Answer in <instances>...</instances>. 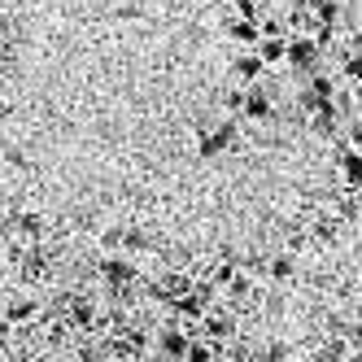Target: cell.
Here are the masks:
<instances>
[{
  "instance_id": "obj_1",
  "label": "cell",
  "mask_w": 362,
  "mask_h": 362,
  "mask_svg": "<svg viewBox=\"0 0 362 362\" xmlns=\"http://www.w3.org/2000/svg\"><path fill=\"white\" fill-rule=\"evenodd\" d=\"M231 140H236V122H218V127H210V132H201V136H197V158L214 162L218 153L231 148Z\"/></svg>"
},
{
  "instance_id": "obj_2",
  "label": "cell",
  "mask_w": 362,
  "mask_h": 362,
  "mask_svg": "<svg viewBox=\"0 0 362 362\" xmlns=\"http://www.w3.org/2000/svg\"><path fill=\"white\" fill-rule=\"evenodd\" d=\"M288 66H297V70H315V66H319V40H315V35L288 40Z\"/></svg>"
},
{
  "instance_id": "obj_3",
  "label": "cell",
  "mask_w": 362,
  "mask_h": 362,
  "mask_svg": "<svg viewBox=\"0 0 362 362\" xmlns=\"http://www.w3.org/2000/svg\"><path fill=\"white\" fill-rule=\"evenodd\" d=\"M100 279H105L110 288H122V284H132V279H136L132 257H105V262H100Z\"/></svg>"
},
{
  "instance_id": "obj_4",
  "label": "cell",
  "mask_w": 362,
  "mask_h": 362,
  "mask_svg": "<svg viewBox=\"0 0 362 362\" xmlns=\"http://www.w3.org/2000/svg\"><path fill=\"white\" fill-rule=\"evenodd\" d=\"M231 74H236L240 83H257V79L267 74V62L257 57V53H240L236 62H231Z\"/></svg>"
},
{
  "instance_id": "obj_5",
  "label": "cell",
  "mask_w": 362,
  "mask_h": 362,
  "mask_svg": "<svg viewBox=\"0 0 362 362\" xmlns=\"http://www.w3.org/2000/svg\"><path fill=\"white\" fill-rule=\"evenodd\" d=\"M271 114H275L271 96H267L262 88H249V96H245V118H249V122H267Z\"/></svg>"
},
{
  "instance_id": "obj_6",
  "label": "cell",
  "mask_w": 362,
  "mask_h": 362,
  "mask_svg": "<svg viewBox=\"0 0 362 362\" xmlns=\"http://www.w3.org/2000/svg\"><path fill=\"white\" fill-rule=\"evenodd\" d=\"M257 57H262L267 66L288 62V40H279V35H262V44H257Z\"/></svg>"
},
{
  "instance_id": "obj_7",
  "label": "cell",
  "mask_w": 362,
  "mask_h": 362,
  "mask_svg": "<svg viewBox=\"0 0 362 362\" xmlns=\"http://www.w3.org/2000/svg\"><path fill=\"white\" fill-rule=\"evenodd\" d=\"M27 319H35V297H9L5 301V323L13 327V323H27Z\"/></svg>"
},
{
  "instance_id": "obj_8",
  "label": "cell",
  "mask_w": 362,
  "mask_h": 362,
  "mask_svg": "<svg viewBox=\"0 0 362 362\" xmlns=\"http://www.w3.org/2000/svg\"><path fill=\"white\" fill-rule=\"evenodd\" d=\"M231 40H236V44H262V22H257V18L231 22Z\"/></svg>"
},
{
  "instance_id": "obj_9",
  "label": "cell",
  "mask_w": 362,
  "mask_h": 362,
  "mask_svg": "<svg viewBox=\"0 0 362 362\" xmlns=\"http://www.w3.org/2000/svg\"><path fill=\"white\" fill-rule=\"evenodd\" d=\"M310 236H315L319 245H341V218H336V214H323Z\"/></svg>"
},
{
  "instance_id": "obj_10",
  "label": "cell",
  "mask_w": 362,
  "mask_h": 362,
  "mask_svg": "<svg viewBox=\"0 0 362 362\" xmlns=\"http://www.w3.org/2000/svg\"><path fill=\"white\" fill-rule=\"evenodd\" d=\"M341 175H345V184H349V188H362V148H345Z\"/></svg>"
},
{
  "instance_id": "obj_11",
  "label": "cell",
  "mask_w": 362,
  "mask_h": 362,
  "mask_svg": "<svg viewBox=\"0 0 362 362\" xmlns=\"http://www.w3.org/2000/svg\"><path fill=\"white\" fill-rule=\"evenodd\" d=\"M267 275H271L275 284H288V279L297 275V257H293V253H279V257H271V262H267Z\"/></svg>"
},
{
  "instance_id": "obj_12",
  "label": "cell",
  "mask_w": 362,
  "mask_h": 362,
  "mask_svg": "<svg viewBox=\"0 0 362 362\" xmlns=\"http://www.w3.org/2000/svg\"><path fill=\"white\" fill-rule=\"evenodd\" d=\"M188 345H192V336L188 332H162V354L166 358H188Z\"/></svg>"
},
{
  "instance_id": "obj_13",
  "label": "cell",
  "mask_w": 362,
  "mask_h": 362,
  "mask_svg": "<svg viewBox=\"0 0 362 362\" xmlns=\"http://www.w3.org/2000/svg\"><path fill=\"white\" fill-rule=\"evenodd\" d=\"M13 231H18V240L35 245L40 231H44V218H40V214H18V218H13Z\"/></svg>"
},
{
  "instance_id": "obj_14",
  "label": "cell",
  "mask_w": 362,
  "mask_h": 362,
  "mask_svg": "<svg viewBox=\"0 0 362 362\" xmlns=\"http://www.w3.org/2000/svg\"><path fill=\"white\" fill-rule=\"evenodd\" d=\"M70 323H74V327H92V323H96V305H92L88 297H79V301L70 305Z\"/></svg>"
},
{
  "instance_id": "obj_15",
  "label": "cell",
  "mask_w": 362,
  "mask_h": 362,
  "mask_svg": "<svg viewBox=\"0 0 362 362\" xmlns=\"http://www.w3.org/2000/svg\"><path fill=\"white\" fill-rule=\"evenodd\" d=\"M184 362H214V345H210V336H197V341L188 345V358Z\"/></svg>"
},
{
  "instance_id": "obj_16",
  "label": "cell",
  "mask_w": 362,
  "mask_h": 362,
  "mask_svg": "<svg viewBox=\"0 0 362 362\" xmlns=\"http://www.w3.org/2000/svg\"><path fill=\"white\" fill-rule=\"evenodd\" d=\"M231 332H236V323L223 319V315H210V319H205V336H210V341H218V336H231Z\"/></svg>"
},
{
  "instance_id": "obj_17",
  "label": "cell",
  "mask_w": 362,
  "mask_h": 362,
  "mask_svg": "<svg viewBox=\"0 0 362 362\" xmlns=\"http://www.w3.org/2000/svg\"><path fill=\"white\" fill-rule=\"evenodd\" d=\"M262 358H267V362H284V358H288V345H284V341H271V345L262 349Z\"/></svg>"
},
{
  "instance_id": "obj_18",
  "label": "cell",
  "mask_w": 362,
  "mask_h": 362,
  "mask_svg": "<svg viewBox=\"0 0 362 362\" xmlns=\"http://www.w3.org/2000/svg\"><path fill=\"white\" fill-rule=\"evenodd\" d=\"M345 74H349V79H358V83H362V48H358V53H354V57L345 62Z\"/></svg>"
},
{
  "instance_id": "obj_19",
  "label": "cell",
  "mask_w": 362,
  "mask_h": 362,
  "mask_svg": "<svg viewBox=\"0 0 362 362\" xmlns=\"http://www.w3.org/2000/svg\"><path fill=\"white\" fill-rule=\"evenodd\" d=\"M122 249H136V253H140V249H148L144 231H127V245H122Z\"/></svg>"
},
{
  "instance_id": "obj_20",
  "label": "cell",
  "mask_w": 362,
  "mask_h": 362,
  "mask_svg": "<svg viewBox=\"0 0 362 362\" xmlns=\"http://www.w3.org/2000/svg\"><path fill=\"white\" fill-rule=\"evenodd\" d=\"M349 148H362V118L349 127Z\"/></svg>"
},
{
  "instance_id": "obj_21",
  "label": "cell",
  "mask_w": 362,
  "mask_h": 362,
  "mask_svg": "<svg viewBox=\"0 0 362 362\" xmlns=\"http://www.w3.org/2000/svg\"><path fill=\"white\" fill-rule=\"evenodd\" d=\"M349 341H354V345H358V349H362V319H358V323H354V332H349Z\"/></svg>"
},
{
  "instance_id": "obj_22",
  "label": "cell",
  "mask_w": 362,
  "mask_h": 362,
  "mask_svg": "<svg viewBox=\"0 0 362 362\" xmlns=\"http://www.w3.org/2000/svg\"><path fill=\"white\" fill-rule=\"evenodd\" d=\"M354 110H358V114H362V83H358V88H354Z\"/></svg>"
},
{
  "instance_id": "obj_23",
  "label": "cell",
  "mask_w": 362,
  "mask_h": 362,
  "mask_svg": "<svg viewBox=\"0 0 362 362\" xmlns=\"http://www.w3.org/2000/svg\"><path fill=\"white\" fill-rule=\"evenodd\" d=\"M354 218H358V223H362V192H358V210H354Z\"/></svg>"
},
{
  "instance_id": "obj_24",
  "label": "cell",
  "mask_w": 362,
  "mask_h": 362,
  "mask_svg": "<svg viewBox=\"0 0 362 362\" xmlns=\"http://www.w3.org/2000/svg\"><path fill=\"white\" fill-rule=\"evenodd\" d=\"M349 362H362V349H358V354H354V358H349Z\"/></svg>"
}]
</instances>
